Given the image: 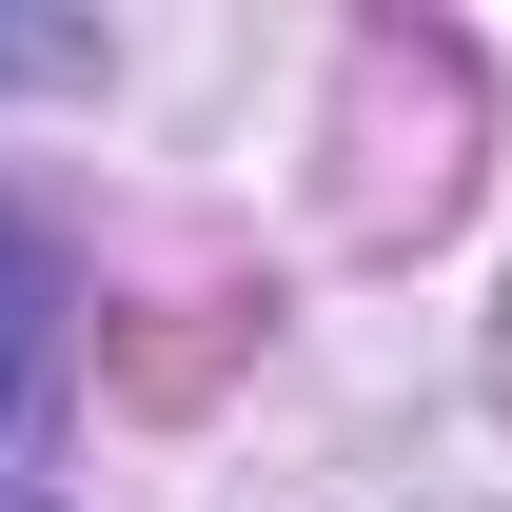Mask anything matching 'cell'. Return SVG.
Segmentation results:
<instances>
[{
  "label": "cell",
  "instance_id": "obj_1",
  "mask_svg": "<svg viewBox=\"0 0 512 512\" xmlns=\"http://www.w3.org/2000/svg\"><path fill=\"white\" fill-rule=\"evenodd\" d=\"M355 217H434L453 158H473V60L453 40H355Z\"/></svg>",
  "mask_w": 512,
  "mask_h": 512
},
{
  "label": "cell",
  "instance_id": "obj_2",
  "mask_svg": "<svg viewBox=\"0 0 512 512\" xmlns=\"http://www.w3.org/2000/svg\"><path fill=\"white\" fill-rule=\"evenodd\" d=\"M40 316H60V296H40V237L0 217V414H20V375H40Z\"/></svg>",
  "mask_w": 512,
  "mask_h": 512
}]
</instances>
